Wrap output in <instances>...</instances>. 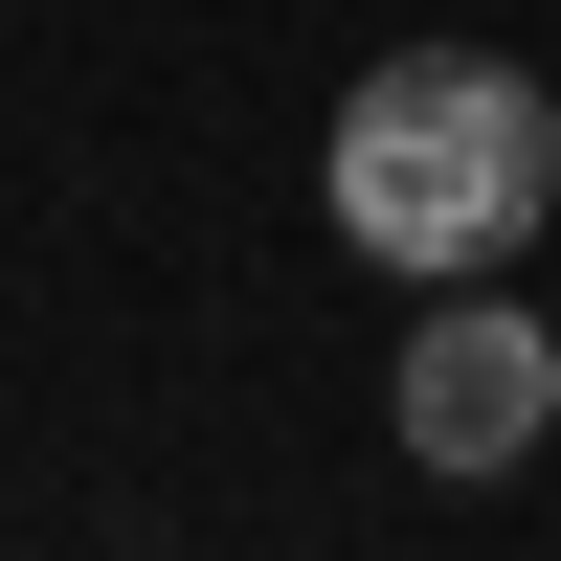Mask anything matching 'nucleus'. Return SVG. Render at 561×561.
I'll return each mask as SVG.
<instances>
[{"instance_id": "nucleus-1", "label": "nucleus", "mask_w": 561, "mask_h": 561, "mask_svg": "<svg viewBox=\"0 0 561 561\" xmlns=\"http://www.w3.org/2000/svg\"><path fill=\"white\" fill-rule=\"evenodd\" d=\"M314 203H337V248H359V270H404V293L517 270L539 225H561V90H539V68H494V45H382V68L337 90Z\"/></svg>"}, {"instance_id": "nucleus-2", "label": "nucleus", "mask_w": 561, "mask_h": 561, "mask_svg": "<svg viewBox=\"0 0 561 561\" xmlns=\"http://www.w3.org/2000/svg\"><path fill=\"white\" fill-rule=\"evenodd\" d=\"M382 427H404V472H517V449L561 427V337L494 270H449L427 314H404V359H382Z\"/></svg>"}]
</instances>
